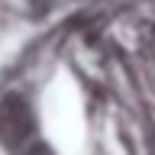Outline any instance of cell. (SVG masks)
I'll return each instance as SVG.
<instances>
[{
  "label": "cell",
  "mask_w": 155,
  "mask_h": 155,
  "mask_svg": "<svg viewBox=\"0 0 155 155\" xmlns=\"http://www.w3.org/2000/svg\"><path fill=\"white\" fill-rule=\"evenodd\" d=\"M23 155H52V149H48V145H42V142H36V145H29Z\"/></svg>",
  "instance_id": "cell-2"
},
{
  "label": "cell",
  "mask_w": 155,
  "mask_h": 155,
  "mask_svg": "<svg viewBox=\"0 0 155 155\" xmlns=\"http://www.w3.org/2000/svg\"><path fill=\"white\" fill-rule=\"evenodd\" d=\"M36 133V116L26 97L7 94L0 100V142L3 145H19Z\"/></svg>",
  "instance_id": "cell-1"
}]
</instances>
